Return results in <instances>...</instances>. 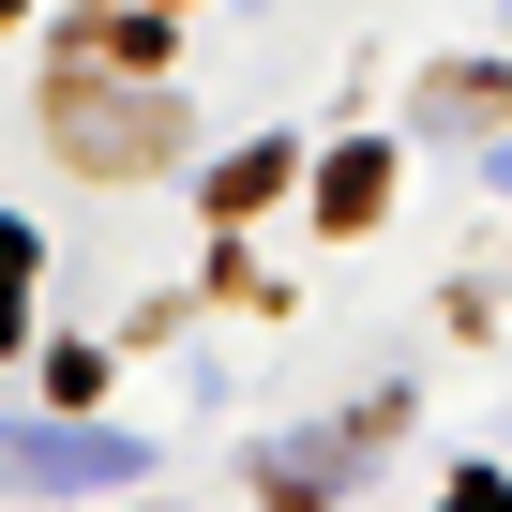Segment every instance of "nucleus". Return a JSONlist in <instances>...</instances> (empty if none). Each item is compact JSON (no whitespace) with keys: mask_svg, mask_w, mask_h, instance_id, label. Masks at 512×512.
Returning <instances> with one entry per match:
<instances>
[{"mask_svg":"<svg viewBox=\"0 0 512 512\" xmlns=\"http://www.w3.org/2000/svg\"><path fill=\"white\" fill-rule=\"evenodd\" d=\"M0 482L121 497V482H151V437H106V422H0Z\"/></svg>","mask_w":512,"mask_h":512,"instance_id":"1","label":"nucleus"},{"mask_svg":"<svg viewBox=\"0 0 512 512\" xmlns=\"http://www.w3.org/2000/svg\"><path fill=\"white\" fill-rule=\"evenodd\" d=\"M497 196H512V151H497Z\"/></svg>","mask_w":512,"mask_h":512,"instance_id":"3","label":"nucleus"},{"mask_svg":"<svg viewBox=\"0 0 512 512\" xmlns=\"http://www.w3.org/2000/svg\"><path fill=\"white\" fill-rule=\"evenodd\" d=\"M16 272H31V226H0V332H16Z\"/></svg>","mask_w":512,"mask_h":512,"instance_id":"2","label":"nucleus"}]
</instances>
